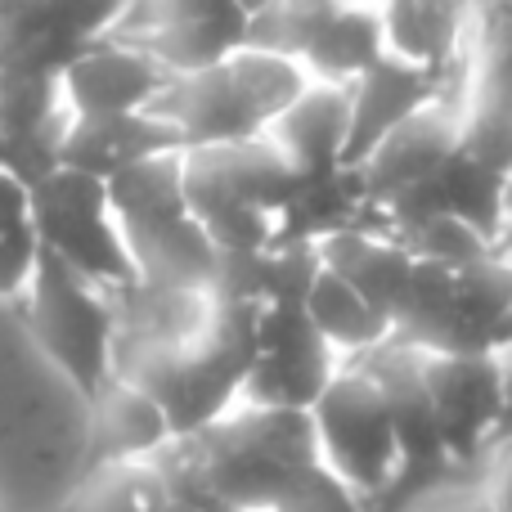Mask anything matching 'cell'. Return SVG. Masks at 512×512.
Instances as JSON below:
<instances>
[{
  "instance_id": "cell-1",
  "label": "cell",
  "mask_w": 512,
  "mask_h": 512,
  "mask_svg": "<svg viewBox=\"0 0 512 512\" xmlns=\"http://www.w3.org/2000/svg\"><path fill=\"white\" fill-rule=\"evenodd\" d=\"M104 185L131 248L135 279L158 288H216L221 248L189 212L185 153L176 149L135 162Z\"/></svg>"
},
{
  "instance_id": "cell-2",
  "label": "cell",
  "mask_w": 512,
  "mask_h": 512,
  "mask_svg": "<svg viewBox=\"0 0 512 512\" xmlns=\"http://www.w3.org/2000/svg\"><path fill=\"white\" fill-rule=\"evenodd\" d=\"M301 176L270 140L185 149V198L221 252H261Z\"/></svg>"
},
{
  "instance_id": "cell-3",
  "label": "cell",
  "mask_w": 512,
  "mask_h": 512,
  "mask_svg": "<svg viewBox=\"0 0 512 512\" xmlns=\"http://www.w3.org/2000/svg\"><path fill=\"white\" fill-rule=\"evenodd\" d=\"M27 333L36 337L50 364L90 400L117 364V301L108 288L90 283L68 261L41 248L36 274L23 297Z\"/></svg>"
},
{
  "instance_id": "cell-4",
  "label": "cell",
  "mask_w": 512,
  "mask_h": 512,
  "mask_svg": "<svg viewBox=\"0 0 512 512\" xmlns=\"http://www.w3.org/2000/svg\"><path fill=\"white\" fill-rule=\"evenodd\" d=\"M319 459L324 468L373 512L382 499L396 495L405 481V450L396 436V418L364 364H342L324 396L310 405Z\"/></svg>"
},
{
  "instance_id": "cell-5",
  "label": "cell",
  "mask_w": 512,
  "mask_h": 512,
  "mask_svg": "<svg viewBox=\"0 0 512 512\" xmlns=\"http://www.w3.org/2000/svg\"><path fill=\"white\" fill-rule=\"evenodd\" d=\"M32 225L45 252L68 261L90 283L117 292L135 283V261L126 248L122 221L113 212L108 185L72 167L45 171L32 185Z\"/></svg>"
},
{
  "instance_id": "cell-6",
  "label": "cell",
  "mask_w": 512,
  "mask_h": 512,
  "mask_svg": "<svg viewBox=\"0 0 512 512\" xmlns=\"http://www.w3.org/2000/svg\"><path fill=\"white\" fill-rule=\"evenodd\" d=\"M342 355L319 337L301 301H270L261 306L256 324V360L243 382L239 405L261 409H306L324 396V387L337 378Z\"/></svg>"
},
{
  "instance_id": "cell-7",
  "label": "cell",
  "mask_w": 512,
  "mask_h": 512,
  "mask_svg": "<svg viewBox=\"0 0 512 512\" xmlns=\"http://www.w3.org/2000/svg\"><path fill=\"white\" fill-rule=\"evenodd\" d=\"M463 104H468V72H463L450 90L427 99L418 113H409L405 122L355 167L364 203H369V221L378 212H387L391 203H400L405 194L423 189L427 180L441 176V167L459 153Z\"/></svg>"
},
{
  "instance_id": "cell-8",
  "label": "cell",
  "mask_w": 512,
  "mask_h": 512,
  "mask_svg": "<svg viewBox=\"0 0 512 512\" xmlns=\"http://www.w3.org/2000/svg\"><path fill=\"white\" fill-rule=\"evenodd\" d=\"M423 378L450 463L472 468L477 454L499 436L504 391L495 351H423Z\"/></svg>"
},
{
  "instance_id": "cell-9",
  "label": "cell",
  "mask_w": 512,
  "mask_h": 512,
  "mask_svg": "<svg viewBox=\"0 0 512 512\" xmlns=\"http://www.w3.org/2000/svg\"><path fill=\"white\" fill-rule=\"evenodd\" d=\"M171 77L176 72L162 68L144 45L108 32L72 54V63L59 77V90H63V108L72 117L140 113V108H153V99L167 90Z\"/></svg>"
},
{
  "instance_id": "cell-10",
  "label": "cell",
  "mask_w": 512,
  "mask_h": 512,
  "mask_svg": "<svg viewBox=\"0 0 512 512\" xmlns=\"http://www.w3.org/2000/svg\"><path fill=\"white\" fill-rule=\"evenodd\" d=\"M153 113H162L180 131L185 149H212V144H248L265 135V117L256 113L252 95L234 77L230 59L198 72H176L167 81Z\"/></svg>"
},
{
  "instance_id": "cell-11",
  "label": "cell",
  "mask_w": 512,
  "mask_h": 512,
  "mask_svg": "<svg viewBox=\"0 0 512 512\" xmlns=\"http://www.w3.org/2000/svg\"><path fill=\"white\" fill-rule=\"evenodd\" d=\"M171 414L140 387V382L113 378L86 400V468L108 463H149L176 445Z\"/></svg>"
},
{
  "instance_id": "cell-12",
  "label": "cell",
  "mask_w": 512,
  "mask_h": 512,
  "mask_svg": "<svg viewBox=\"0 0 512 512\" xmlns=\"http://www.w3.org/2000/svg\"><path fill=\"white\" fill-rule=\"evenodd\" d=\"M176 149H185L180 131L162 113H153V108H140V113H95V117L68 113L54 162L99 180H113L117 171L135 167V162H149L158 153H176Z\"/></svg>"
},
{
  "instance_id": "cell-13",
  "label": "cell",
  "mask_w": 512,
  "mask_h": 512,
  "mask_svg": "<svg viewBox=\"0 0 512 512\" xmlns=\"http://www.w3.org/2000/svg\"><path fill=\"white\" fill-rule=\"evenodd\" d=\"M378 18L387 59L436 77H450L468 63L472 0H382Z\"/></svg>"
},
{
  "instance_id": "cell-14",
  "label": "cell",
  "mask_w": 512,
  "mask_h": 512,
  "mask_svg": "<svg viewBox=\"0 0 512 512\" xmlns=\"http://www.w3.org/2000/svg\"><path fill=\"white\" fill-rule=\"evenodd\" d=\"M463 72H468V63H463L459 72H450V77H436V72H418V68H409V63L382 54L351 86V144H346V167L351 171L360 167L409 113H418L427 99L450 90Z\"/></svg>"
},
{
  "instance_id": "cell-15",
  "label": "cell",
  "mask_w": 512,
  "mask_h": 512,
  "mask_svg": "<svg viewBox=\"0 0 512 512\" xmlns=\"http://www.w3.org/2000/svg\"><path fill=\"white\" fill-rule=\"evenodd\" d=\"M265 140L292 162L301 180L346 171V144H351V86L310 81L297 104L265 131Z\"/></svg>"
},
{
  "instance_id": "cell-16",
  "label": "cell",
  "mask_w": 512,
  "mask_h": 512,
  "mask_svg": "<svg viewBox=\"0 0 512 512\" xmlns=\"http://www.w3.org/2000/svg\"><path fill=\"white\" fill-rule=\"evenodd\" d=\"M319 261L333 274H342L355 292H364L396 328V310L414 279V256L396 234L382 225H351V230L319 239Z\"/></svg>"
},
{
  "instance_id": "cell-17",
  "label": "cell",
  "mask_w": 512,
  "mask_h": 512,
  "mask_svg": "<svg viewBox=\"0 0 512 512\" xmlns=\"http://www.w3.org/2000/svg\"><path fill=\"white\" fill-rule=\"evenodd\" d=\"M301 306H306L310 324L319 328V337H324L346 364L364 360V355L378 351V346L391 342V333H396L391 319L382 315L364 292H355L342 274L328 270V265H319V274H315V283H310Z\"/></svg>"
},
{
  "instance_id": "cell-18",
  "label": "cell",
  "mask_w": 512,
  "mask_h": 512,
  "mask_svg": "<svg viewBox=\"0 0 512 512\" xmlns=\"http://www.w3.org/2000/svg\"><path fill=\"white\" fill-rule=\"evenodd\" d=\"M387 54L382 45V18L378 5H346L324 23V32L310 41L301 54L310 81H328V86H355L373 63Z\"/></svg>"
},
{
  "instance_id": "cell-19",
  "label": "cell",
  "mask_w": 512,
  "mask_h": 512,
  "mask_svg": "<svg viewBox=\"0 0 512 512\" xmlns=\"http://www.w3.org/2000/svg\"><path fill=\"white\" fill-rule=\"evenodd\" d=\"M63 512H185V499L162 459L108 463V468H86Z\"/></svg>"
},
{
  "instance_id": "cell-20",
  "label": "cell",
  "mask_w": 512,
  "mask_h": 512,
  "mask_svg": "<svg viewBox=\"0 0 512 512\" xmlns=\"http://www.w3.org/2000/svg\"><path fill=\"white\" fill-rule=\"evenodd\" d=\"M41 261V239L32 225V185L18 171L0 167V301L27 292Z\"/></svg>"
},
{
  "instance_id": "cell-21",
  "label": "cell",
  "mask_w": 512,
  "mask_h": 512,
  "mask_svg": "<svg viewBox=\"0 0 512 512\" xmlns=\"http://www.w3.org/2000/svg\"><path fill=\"white\" fill-rule=\"evenodd\" d=\"M391 234L405 243L414 261H432V265H445V270H468V265L486 261L495 252V239L486 230H477L472 221L450 212H427Z\"/></svg>"
},
{
  "instance_id": "cell-22",
  "label": "cell",
  "mask_w": 512,
  "mask_h": 512,
  "mask_svg": "<svg viewBox=\"0 0 512 512\" xmlns=\"http://www.w3.org/2000/svg\"><path fill=\"white\" fill-rule=\"evenodd\" d=\"M337 9L342 0H270L248 18V45L301 59Z\"/></svg>"
},
{
  "instance_id": "cell-23",
  "label": "cell",
  "mask_w": 512,
  "mask_h": 512,
  "mask_svg": "<svg viewBox=\"0 0 512 512\" xmlns=\"http://www.w3.org/2000/svg\"><path fill=\"white\" fill-rule=\"evenodd\" d=\"M373 512H495V508H490L477 472L445 468V472H432V477L405 481L387 504H378Z\"/></svg>"
},
{
  "instance_id": "cell-24",
  "label": "cell",
  "mask_w": 512,
  "mask_h": 512,
  "mask_svg": "<svg viewBox=\"0 0 512 512\" xmlns=\"http://www.w3.org/2000/svg\"><path fill=\"white\" fill-rule=\"evenodd\" d=\"M472 472H477V481H481V490H486L490 508H495V512H512V432H499L495 441L477 454Z\"/></svg>"
},
{
  "instance_id": "cell-25",
  "label": "cell",
  "mask_w": 512,
  "mask_h": 512,
  "mask_svg": "<svg viewBox=\"0 0 512 512\" xmlns=\"http://www.w3.org/2000/svg\"><path fill=\"white\" fill-rule=\"evenodd\" d=\"M499 360V391H504V418H499V432H512V337L495 346Z\"/></svg>"
},
{
  "instance_id": "cell-26",
  "label": "cell",
  "mask_w": 512,
  "mask_h": 512,
  "mask_svg": "<svg viewBox=\"0 0 512 512\" xmlns=\"http://www.w3.org/2000/svg\"><path fill=\"white\" fill-rule=\"evenodd\" d=\"M45 0H0V32L5 27H14V23H23L32 9H41Z\"/></svg>"
},
{
  "instance_id": "cell-27",
  "label": "cell",
  "mask_w": 512,
  "mask_h": 512,
  "mask_svg": "<svg viewBox=\"0 0 512 512\" xmlns=\"http://www.w3.org/2000/svg\"><path fill=\"white\" fill-rule=\"evenodd\" d=\"M495 252H499V256H504V261L512 265V216H508L504 225H499V234H495Z\"/></svg>"
},
{
  "instance_id": "cell-28",
  "label": "cell",
  "mask_w": 512,
  "mask_h": 512,
  "mask_svg": "<svg viewBox=\"0 0 512 512\" xmlns=\"http://www.w3.org/2000/svg\"><path fill=\"white\" fill-rule=\"evenodd\" d=\"M239 5L248 9V14H256V9H261V5H270V0H239Z\"/></svg>"
},
{
  "instance_id": "cell-29",
  "label": "cell",
  "mask_w": 512,
  "mask_h": 512,
  "mask_svg": "<svg viewBox=\"0 0 512 512\" xmlns=\"http://www.w3.org/2000/svg\"><path fill=\"white\" fill-rule=\"evenodd\" d=\"M0 167H9V149H5V135H0Z\"/></svg>"
},
{
  "instance_id": "cell-30",
  "label": "cell",
  "mask_w": 512,
  "mask_h": 512,
  "mask_svg": "<svg viewBox=\"0 0 512 512\" xmlns=\"http://www.w3.org/2000/svg\"><path fill=\"white\" fill-rule=\"evenodd\" d=\"M346 5H382V0H346Z\"/></svg>"
},
{
  "instance_id": "cell-31",
  "label": "cell",
  "mask_w": 512,
  "mask_h": 512,
  "mask_svg": "<svg viewBox=\"0 0 512 512\" xmlns=\"http://www.w3.org/2000/svg\"><path fill=\"white\" fill-rule=\"evenodd\" d=\"M508 337H512V333H508Z\"/></svg>"
}]
</instances>
